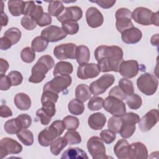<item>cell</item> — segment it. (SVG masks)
I'll list each match as a JSON object with an SVG mask.
<instances>
[{
    "mask_svg": "<svg viewBox=\"0 0 159 159\" xmlns=\"http://www.w3.org/2000/svg\"><path fill=\"white\" fill-rule=\"evenodd\" d=\"M115 81V77L111 74H104L97 80L92 82L90 84L91 93L98 96L104 93L108 88L111 86Z\"/></svg>",
    "mask_w": 159,
    "mask_h": 159,
    "instance_id": "cell-11",
    "label": "cell"
},
{
    "mask_svg": "<svg viewBox=\"0 0 159 159\" xmlns=\"http://www.w3.org/2000/svg\"><path fill=\"white\" fill-rule=\"evenodd\" d=\"M0 116L1 117H8L12 116V112L7 106L2 104L0 107Z\"/></svg>",
    "mask_w": 159,
    "mask_h": 159,
    "instance_id": "cell-56",
    "label": "cell"
},
{
    "mask_svg": "<svg viewBox=\"0 0 159 159\" xmlns=\"http://www.w3.org/2000/svg\"><path fill=\"white\" fill-rule=\"evenodd\" d=\"M109 96H114L121 101L125 99V98L127 97V96L120 89L119 86H116L113 87L109 92Z\"/></svg>",
    "mask_w": 159,
    "mask_h": 159,
    "instance_id": "cell-52",
    "label": "cell"
},
{
    "mask_svg": "<svg viewBox=\"0 0 159 159\" xmlns=\"http://www.w3.org/2000/svg\"><path fill=\"white\" fill-rule=\"evenodd\" d=\"M90 2L96 3L98 6L103 9H109L112 7L116 3V1L112 0H98V1H90Z\"/></svg>",
    "mask_w": 159,
    "mask_h": 159,
    "instance_id": "cell-55",
    "label": "cell"
},
{
    "mask_svg": "<svg viewBox=\"0 0 159 159\" xmlns=\"http://www.w3.org/2000/svg\"><path fill=\"white\" fill-rule=\"evenodd\" d=\"M11 86V81L8 76L0 75V89L1 91H7Z\"/></svg>",
    "mask_w": 159,
    "mask_h": 159,
    "instance_id": "cell-53",
    "label": "cell"
},
{
    "mask_svg": "<svg viewBox=\"0 0 159 159\" xmlns=\"http://www.w3.org/2000/svg\"><path fill=\"white\" fill-rule=\"evenodd\" d=\"M12 46V44L9 40H7L4 37H1L0 39V48L2 50H6L10 48Z\"/></svg>",
    "mask_w": 159,
    "mask_h": 159,
    "instance_id": "cell-57",
    "label": "cell"
},
{
    "mask_svg": "<svg viewBox=\"0 0 159 159\" xmlns=\"http://www.w3.org/2000/svg\"><path fill=\"white\" fill-rule=\"evenodd\" d=\"M48 42L42 36H37L34 38L31 43V48L37 52H43L47 47Z\"/></svg>",
    "mask_w": 159,
    "mask_h": 159,
    "instance_id": "cell-38",
    "label": "cell"
},
{
    "mask_svg": "<svg viewBox=\"0 0 159 159\" xmlns=\"http://www.w3.org/2000/svg\"><path fill=\"white\" fill-rule=\"evenodd\" d=\"M122 119L120 117L112 116L109 118L107 122V127L109 130L116 134H119L121 126H122Z\"/></svg>",
    "mask_w": 159,
    "mask_h": 159,
    "instance_id": "cell-41",
    "label": "cell"
},
{
    "mask_svg": "<svg viewBox=\"0 0 159 159\" xmlns=\"http://www.w3.org/2000/svg\"><path fill=\"white\" fill-rule=\"evenodd\" d=\"M150 42L152 44V45L158 46V34H157L155 35H153L151 37Z\"/></svg>",
    "mask_w": 159,
    "mask_h": 159,
    "instance_id": "cell-60",
    "label": "cell"
},
{
    "mask_svg": "<svg viewBox=\"0 0 159 159\" xmlns=\"http://www.w3.org/2000/svg\"><path fill=\"white\" fill-rule=\"evenodd\" d=\"M9 21L8 16L4 12H1V27L3 26H6Z\"/></svg>",
    "mask_w": 159,
    "mask_h": 159,
    "instance_id": "cell-59",
    "label": "cell"
},
{
    "mask_svg": "<svg viewBox=\"0 0 159 159\" xmlns=\"http://www.w3.org/2000/svg\"><path fill=\"white\" fill-rule=\"evenodd\" d=\"M61 158L64 159H83L88 158L86 152L78 147H70L66 150L62 154Z\"/></svg>",
    "mask_w": 159,
    "mask_h": 159,
    "instance_id": "cell-26",
    "label": "cell"
},
{
    "mask_svg": "<svg viewBox=\"0 0 159 159\" xmlns=\"http://www.w3.org/2000/svg\"><path fill=\"white\" fill-rule=\"evenodd\" d=\"M106 122V117L101 112L92 114L88 118L89 126L93 130H98L103 128Z\"/></svg>",
    "mask_w": 159,
    "mask_h": 159,
    "instance_id": "cell-24",
    "label": "cell"
},
{
    "mask_svg": "<svg viewBox=\"0 0 159 159\" xmlns=\"http://www.w3.org/2000/svg\"><path fill=\"white\" fill-rule=\"evenodd\" d=\"M87 148L93 159H104L107 158L106 147L103 141L97 136H93L87 142Z\"/></svg>",
    "mask_w": 159,
    "mask_h": 159,
    "instance_id": "cell-7",
    "label": "cell"
},
{
    "mask_svg": "<svg viewBox=\"0 0 159 159\" xmlns=\"http://www.w3.org/2000/svg\"><path fill=\"white\" fill-rule=\"evenodd\" d=\"M66 140L67 144L68 145H75L79 144L81 142V137L80 134L75 130H68L64 137Z\"/></svg>",
    "mask_w": 159,
    "mask_h": 159,
    "instance_id": "cell-39",
    "label": "cell"
},
{
    "mask_svg": "<svg viewBox=\"0 0 159 159\" xmlns=\"http://www.w3.org/2000/svg\"><path fill=\"white\" fill-rule=\"evenodd\" d=\"M52 18L51 16L47 12H44L41 18L37 22V24L40 27H44L51 24Z\"/></svg>",
    "mask_w": 159,
    "mask_h": 159,
    "instance_id": "cell-54",
    "label": "cell"
},
{
    "mask_svg": "<svg viewBox=\"0 0 159 159\" xmlns=\"http://www.w3.org/2000/svg\"><path fill=\"white\" fill-rule=\"evenodd\" d=\"M132 18L137 24L143 25H149L154 24L158 26V13L153 12L152 10L143 7H139L132 12Z\"/></svg>",
    "mask_w": 159,
    "mask_h": 159,
    "instance_id": "cell-4",
    "label": "cell"
},
{
    "mask_svg": "<svg viewBox=\"0 0 159 159\" xmlns=\"http://www.w3.org/2000/svg\"><path fill=\"white\" fill-rule=\"evenodd\" d=\"M66 35L63 29L57 25H50L41 32V36L48 42H58L65 39Z\"/></svg>",
    "mask_w": 159,
    "mask_h": 159,
    "instance_id": "cell-15",
    "label": "cell"
},
{
    "mask_svg": "<svg viewBox=\"0 0 159 159\" xmlns=\"http://www.w3.org/2000/svg\"><path fill=\"white\" fill-rule=\"evenodd\" d=\"M66 145L67 142L65 138L59 137L56 139L50 145V152L53 155L57 156L66 146Z\"/></svg>",
    "mask_w": 159,
    "mask_h": 159,
    "instance_id": "cell-33",
    "label": "cell"
},
{
    "mask_svg": "<svg viewBox=\"0 0 159 159\" xmlns=\"http://www.w3.org/2000/svg\"><path fill=\"white\" fill-rule=\"evenodd\" d=\"M114 152L119 159H129L130 155V144L125 139H120L114 145Z\"/></svg>",
    "mask_w": 159,
    "mask_h": 159,
    "instance_id": "cell-22",
    "label": "cell"
},
{
    "mask_svg": "<svg viewBox=\"0 0 159 159\" xmlns=\"http://www.w3.org/2000/svg\"><path fill=\"white\" fill-rule=\"evenodd\" d=\"M142 37V33L138 28L133 27L121 33L122 41L127 44H134L139 42Z\"/></svg>",
    "mask_w": 159,
    "mask_h": 159,
    "instance_id": "cell-20",
    "label": "cell"
},
{
    "mask_svg": "<svg viewBox=\"0 0 159 159\" xmlns=\"http://www.w3.org/2000/svg\"><path fill=\"white\" fill-rule=\"evenodd\" d=\"M16 106L21 111H27L31 106V99L30 97L25 93H17L14 99Z\"/></svg>",
    "mask_w": 159,
    "mask_h": 159,
    "instance_id": "cell-25",
    "label": "cell"
},
{
    "mask_svg": "<svg viewBox=\"0 0 159 159\" xmlns=\"http://www.w3.org/2000/svg\"><path fill=\"white\" fill-rule=\"evenodd\" d=\"M89 58L90 52L88 47L85 45H80L77 47L76 52V59L80 65L88 63Z\"/></svg>",
    "mask_w": 159,
    "mask_h": 159,
    "instance_id": "cell-29",
    "label": "cell"
},
{
    "mask_svg": "<svg viewBox=\"0 0 159 159\" xmlns=\"http://www.w3.org/2000/svg\"><path fill=\"white\" fill-rule=\"evenodd\" d=\"M91 91L90 88L85 84H78L75 89V97L76 99L80 100L81 102H85L91 96Z\"/></svg>",
    "mask_w": 159,
    "mask_h": 159,
    "instance_id": "cell-30",
    "label": "cell"
},
{
    "mask_svg": "<svg viewBox=\"0 0 159 159\" xmlns=\"http://www.w3.org/2000/svg\"><path fill=\"white\" fill-rule=\"evenodd\" d=\"M16 118L22 129H27L32 124L31 117L27 114H20Z\"/></svg>",
    "mask_w": 159,
    "mask_h": 159,
    "instance_id": "cell-48",
    "label": "cell"
},
{
    "mask_svg": "<svg viewBox=\"0 0 159 159\" xmlns=\"http://www.w3.org/2000/svg\"><path fill=\"white\" fill-rule=\"evenodd\" d=\"M62 29L66 34L74 35L78 32L79 24L77 22L68 21L62 23Z\"/></svg>",
    "mask_w": 159,
    "mask_h": 159,
    "instance_id": "cell-45",
    "label": "cell"
},
{
    "mask_svg": "<svg viewBox=\"0 0 159 159\" xmlns=\"http://www.w3.org/2000/svg\"><path fill=\"white\" fill-rule=\"evenodd\" d=\"M20 58L25 63H32L35 58V51L29 47H25L20 52Z\"/></svg>",
    "mask_w": 159,
    "mask_h": 159,
    "instance_id": "cell-42",
    "label": "cell"
},
{
    "mask_svg": "<svg viewBox=\"0 0 159 159\" xmlns=\"http://www.w3.org/2000/svg\"><path fill=\"white\" fill-rule=\"evenodd\" d=\"M126 103L131 109L137 110L139 109L142 104V98L137 94H132L127 96L125 98Z\"/></svg>",
    "mask_w": 159,
    "mask_h": 159,
    "instance_id": "cell-36",
    "label": "cell"
},
{
    "mask_svg": "<svg viewBox=\"0 0 159 159\" xmlns=\"http://www.w3.org/2000/svg\"><path fill=\"white\" fill-rule=\"evenodd\" d=\"M10 78L12 86H16L20 84L23 80V76L22 74L18 71H12L7 75Z\"/></svg>",
    "mask_w": 159,
    "mask_h": 159,
    "instance_id": "cell-49",
    "label": "cell"
},
{
    "mask_svg": "<svg viewBox=\"0 0 159 159\" xmlns=\"http://www.w3.org/2000/svg\"><path fill=\"white\" fill-rule=\"evenodd\" d=\"M83 16V11L78 6H70L65 7L63 11L57 18L61 24L65 22H77Z\"/></svg>",
    "mask_w": 159,
    "mask_h": 159,
    "instance_id": "cell-17",
    "label": "cell"
},
{
    "mask_svg": "<svg viewBox=\"0 0 159 159\" xmlns=\"http://www.w3.org/2000/svg\"><path fill=\"white\" fill-rule=\"evenodd\" d=\"M68 108L69 112L75 116L82 114L84 111V106L83 102L77 99H73L70 101L68 103Z\"/></svg>",
    "mask_w": 159,
    "mask_h": 159,
    "instance_id": "cell-32",
    "label": "cell"
},
{
    "mask_svg": "<svg viewBox=\"0 0 159 159\" xmlns=\"http://www.w3.org/2000/svg\"><path fill=\"white\" fill-rule=\"evenodd\" d=\"M86 20L90 27L97 28L103 24L104 17L102 13L96 7H90L86 12Z\"/></svg>",
    "mask_w": 159,
    "mask_h": 159,
    "instance_id": "cell-19",
    "label": "cell"
},
{
    "mask_svg": "<svg viewBox=\"0 0 159 159\" xmlns=\"http://www.w3.org/2000/svg\"><path fill=\"white\" fill-rule=\"evenodd\" d=\"M159 113L156 109L147 112L139 121V127L143 132L149 131L158 122Z\"/></svg>",
    "mask_w": 159,
    "mask_h": 159,
    "instance_id": "cell-14",
    "label": "cell"
},
{
    "mask_svg": "<svg viewBox=\"0 0 159 159\" xmlns=\"http://www.w3.org/2000/svg\"><path fill=\"white\" fill-rule=\"evenodd\" d=\"M1 6H2V8L1 9V12H3V10H4V2H3V1H1Z\"/></svg>",
    "mask_w": 159,
    "mask_h": 159,
    "instance_id": "cell-61",
    "label": "cell"
},
{
    "mask_svg": "<svg viewBox=\"0 0 159 159\" xmlns=\"http://www.w3.org/2000/svg\"><path fill=\"white\" fill-rule=\"evenodd\" d=\"M72 82V78L70 75H58L43 86V90L48 89L56 93H59L69 87Z\"/></svg>",
    "mask_w": 159,
    "mask_h": 159,
    "instance_id": "cell-9",
    "label": "cell"
},
{
    "mask_svg": "<svg viewBox=\"0 0 159 159\" xmlns=\"http://www.w3.org/2000/svg\"><path fill=\"white\" fill-rule=\"evenodd\" d=\"M94 57L101 71L119 72L123 61L122 49L116 45H100L94 51Z\"/></svg>",
    "mask_w": 159,
    "mask_h": 159,
    "instance_id": "cell-1",
    "label": "cell"
},
{
    "mask_svg": "<svg viewBox=\"0 0 159 159\" xmlns=\"http://www.w3.org/2000/svg\"><path fill=\"white\" fill-rule=\"evenodd\" d=\"M104 109L113 116L122 117L126 113L125 104L123 102L114 96H109L104 101Z\"/></svg>",
    "mask_w": 159,
    "mask_h": 159,
    "instance_id": "cell-8",
    "label": "cell"
},
{
    "mask_svg": "<svg viewBox=\"0 0 159 159\" xmlns=\"http://www.w3.org/2000/svg\"><path fill=\"white\" fill-rule=\"evenodd\" d=\"M77 46L73 43H62L55 47L53 54L55 57L60 60H66L68 58H76V52Z\"/></svg>",
    "mask_w": 159,
    "mask_h": 159,
    "instance_id": "cell-13",
    "label": "cell"
},
{
    "mask_svg": "<svg viewBox=\"0 0 159 159\" xmlns=\"http://www.w3.org/2000/svg\"><path fill=\"white\" fill-rule=\"evenodd\" d=\"M54 65V60L50 55L42 56L32 68L31 76L29 78V81L32 83L42 82L45 78L47 73L53 67Z\"/></svg>",
    "mask_w": 159,
    "mask_h": 159,
    "instance_id": "cell-2",
    "label": "cell"
},
{
    "mask_svg": "<svg viewBox=\"0 0 159 159\" xmlns=\"http://www.w3.org/2000/svg\"><path fill=\"white\" fill-rule=\"evenodd\" d=\"M65 7L61 1H52L49 2L48 6V14L52 16L58 17L63 11Z\"/></svg>",
    "mask_w": 159,
    "mask_h": 159,
    "instance_id": "cell-34",
    "label": "cell"
},
{
    "mask_svg": "<svg viewBox=\"0 0 159 159\" xmlns=\"http://www.w3.org/2000/svg\"><path fill=\"white\" fill-rule=\"evenodd\" d=\"M122 126L119 134L124 139L130 138L135 130V124L140 120L138 114L134 112L125 113L121 117Z\"/></svg>",
    "mask_w": 159,
    "mask_h": 159,
    "instance_id": "cell-6",
    "label": "cell"
},
{
    "mask_svg": "<svg viewBox=\"0 0 159 159\" xmlns=\"http://www.w3.org/2000/svg\"><path fill=\"white\" fill-rule=\"evenodd\" d=\"M103 104L104 99L102 98L94 96L89 99L88 103V107L93 111H98L103 107Z\"/></svg>",
    "mask_w": 159,
    "mask_h": 159,
    "instance_id": "cell-44",
    "label": "cell"
},
{
    "mask_svg": "<svg viewBox=\"0 0 159 159\" xmlns=\"http://www.w3.org/2000/svg\"><path fill=\"white\" fill-rule=\"evenodd\" d=\"M25 2L23 1H9L7 2L9 12L13 16H19L24 14Z\"/></svg>",
    "mask_w": 159,
    "mask_h": 159,
    "instance_id": "cell-28",
    "label": "cell"
},
{
    "mask_svg": "<svg viewBox=\"0 0 159 159\" xmlns=\"http://www.w3.org/2000/svg\"><path fill=\"white\" fill-rule=\"evenodd\" d=\"M65 129V125L63 120H57L52 124L42 130L38 135V142L43 147H48L56 139L60 137Z\"/></svg>",
    "mask_w": 159,
    "mask_h": 159,
    "instance_id": "cell-3",
    "label": "cell"
},
{
    "mask_svg": "<svg viewBox=\"0 0 159 159\" xmlns=\"http://www.w3.org/2000/svg\"><path fill=\"white\" fill-rule=\"evenodd\" d=\"M63 121L65 125V129L69 130H76L78 128L80 125L79 119L73 116H67L65 117Z\"/></svg>",
    "mask_w": 159,
    "mask_h": 159,
    "instance_id": "cell-43",
    "label": "cell"
},
{
    "mask_svg": "<svg viewBox=\"0 0 159 159\" xmlns=\"http://www.w3.org/2000/svg\"><path fill=\"white\" fill-rule=\"evenodd\" d=\"M22 26L26 30H32L36 27L37 22L29 16H24L20 20Z\"/></svg>",
    "mask_w": 159,
    "mask_h": 159,
    "instance_id": "cell-47",
    "label": "cell"
},
{
    "mask_svg": "<svg viewBox=\"0 0 159 159\" xmlns=\"http://www.w3.org/2000/svg\"><path fill=\"white\" fill-rule=\"evenodd\" d=\"M17 137L19 140L25 145L30 146L34 143V135L33 133L29 130L25 129H22L17 134Z\"/></svg>",
    "mask_w": 159,
    "mask_h": 159,
    "instance_id": "cell-35",
    "label": "cell"
},
{
    "mask_svg": "<svg viewBox=\"0 0 159 159\" xmlns=\"http://www.w3.org/2000/svg\"><path fill=\"white\" fill-rule=\"evenodd\" d=\"M140 67L138 61L134 60L122 61L120 64L119 72L124 78H132L139 73Z\"/></svg>",
    "mask_w": 159,
    "mask_h": 159,
    "instance_id": "cell-18",
    "label": "cell"
},
{
    "mask_svg": "<svg viewBox=\"0 0 159 159\" xmlns=\"http://www.w3.org/2000/svg\"><path fill=\"white\" fill-rule=\"evenodd\" d=\"M158 85V78L149 73H145L141 75L137 80V88L147 96L153 95L156 92Z\"/></svg>",
    "mask_w": 159,
    "mask_h": 159,
    "instance_id": "cell-5",
    "label": "cell"
},
{
    "mask_svg": "<svg viewBox=\"0 0 159 159\" xmlns=\"http://www.w3.org/2000/svg\"><path fill=\"white\" fill-rule=\"evenodd\" d=\"M36 116L40 119V122L43 125H48L52 119V117L44 112L42 108L37 111Z\"/></svg>",
    "mask_w": 159,
    "mask_h": 159,
    "instance_id": "cell-51",
    "label": "cell"
},
{
    "mask_svg": "<svg viewBox=\"0 0 159 159\" xmlns=\"http://www.w3.org/2000/svg\"><path fill=\"white\" fill-rule=\"evenodd\" d=\"M101 70L98 64L91 63L80 65L77 70V76L81 80L93 78L98 76Z\"/></svg>",
    "mask_w": 159,
    "mask_h": 159,
    "instance_id": "cell-16",
    "label": "cell"
},
{
    "mask_svg": "<svg viewBox=\"0 0 159 159\" xmlns=\"http://www.w3.org/2000/svg\"><path fill=\"white\" fill-rule=\"evenodd\" d=\"M101 140L107 144L113 142L116 139V133L110 130H102L100 133Z\"/></svg>",
    "mask_w": 159,
    "mask_h": 159,
    "instance_id": "cell-50",
    "label": "cell"
},
{
    "mask_svg": "<svg viewBox=\"0 0 159 159\" xmlns=\"http://www.w3.org/2000/svg\"><path fill=\"white\" fill-rule=\"evenodd\" d=\"M73 71V67L71 63L61 61L58 62L54 68L53 74L54 76L58 75H70Z\"/></svg>",
    "mask_w": 159,
    "mask_h": 159,
    "instance_id": "cell-27",
    "label": "cell"
},
{
    "mask_svg": "<svg viewBox=\"0 0 159 159\" xmlns=\"http://www.w3.org/2000/svg\"><path fill=\"white\" fill-rule=\"evenodd\" d=\"M43 7L41 6L35 4L34 1H25L24 11V16H30L37 22L43 16Z\"/></svg>",
    "mask_w": 159,
    "mask_h": 159,
    "instance_id": "cell-21",
    "label": "cell"
},
{
    "mask_svg": "<svg viewBox=\"0 0 159 159\" xmlns=\"http://www.w3.org/2000/svg\"><path fill=\"white\" fill-rule=\"evenodd\" d=\"M58 99V93H56L48 89L43 90V93L41 97V103L45 102H52L55 104L57 102Z\"/></svg>",
    "mask_w": 159,
    "mask_h": 159,
    "instance_id": "cell-46",
    "label": "cell"
},
{
    "mask_svg": "<svg viewBox=\"0 0 159 159\" xmlns=\"http://www.w3.org/2000/svg\"><path fill=\"white\" fill-rule=\"evenodd\" d=\"M22 150V146L16 140L9 138H2L0 141V157L3 158L10 154H18Z\"/></svg>",
    "mask_w": 159,
    "mask_h": 159,
    "instance_id": "cell-12",
    "label": "cell"
},
{
    "mask_svg": "<svg viewBox=\"0 0 159 159\" xmlns=\"http://www.w3.org/2000/svg\"><path fill=\"white\" fill-rule=\"evenodd\" d=\"M3 37L9 40L12 45L17 43L20 39L21 32L17 27H11L4 32Z\"/></svg>",
    "mask_w": 159,
    "mask_h": 159,
    "instance_id": "cell-31",
    "label": "cell"
},
{
    "mask_svg": "<svg viewBox=\"0 0 159 159\" xmlns=\"http://www.w3.org/2000/svg\"><path fill=\"white\" fill-rule=\"evenodd\" d=\"M115 17L116 19V27L120 33H122L126 29L134 27L131 21L132 12L127 8L121 7L118 9L116 12Z\"/></svg>",
    "mask_w": 159,
    "mask_h": 159,
    "instance_id": "cell-10",
    "label": "cell"
},
{
    "mask_svg": "<svg viewBox=\"0 0 159 159\" xmlns=\"http://www.w3.org/2000/svg\"><path fill=\"white\" fill-rule=\"evenodd\" d=\"M130 159H147L148 157L146 146L142 142H134L130 144Z\"/></svg>",
    "mask_w": 159,
    "mask_h": 159,
    "instance_id": "cell-23",
    "label": "cell"
},
{
    "mask_svg": "<svg viewBox=\"0 0 159 159\" xmlns=\"http://www.w3.org/2000/svg\"><path fill=\"white\" fill-rule=\"evenodd\" d=\"M118 86L127 96L134 93V88L132 82L127 78H121L119 81Z\"/></svg>",
    "mask_w": 159,
    "mask_h": 159,
    "instance_id": "cell-40",
    "label": "cell"
},
{
    "mask_svg": "<svg viewBox=\"0 0 159 159\" xmlns=\"http://www.w3.org/2000/svg\"><path fill=\"white\" fill-rule=\"evenodd\" d=\"M9 68V63L3 58L0 59V75H4Z\"/></svg>",
    "mask_w": 159,
    "mask_h": 159,
    "instance_id": "cell-58",
    "label": "cell"
},
{
    "mask_svg": "<svg viewBox=\"0 0 159 159\" xmlns=\"http://www.w3.org/2000/svg\"><path fill=\"white\" fill-rule=\"evenodd\" d=\"M5 131L9 134H17L22 130L17 118H13L7 120L4 125Z\"/></svg>",
    "mask_w": 159,
    "mask_h": 159,
    "instance_id": "cell-37",
    "label": "cell"
}]
</instances>
